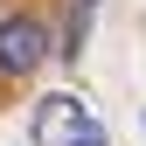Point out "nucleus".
<instances>
[{"label": "nucleus", "mask_w": 146, "mask_h": 146, "mask_svg": "<svg viewBox=\"0 0 146 146\" xmlns=\"http://www.w3.org/2000/svg\"><path fill=\"white\" fill-rule=\"evenodd\" d=\"M35 146H111L98 118H90V104L77 90H49V98H35V118H28Z\"/></svg>", "instance_id": "1"}, {"label": "nucleus", "mask_w": 146, "mask_h": 146, "mask_svg": "<svg viewBox=\"0 0 146 146\" xmlns=\"http://www.w3.org/2000/svg\"><path fill=\"white\" fill-rule=\"evenodd\" d=\"M90 14H98V0H70V28H63V49H56L63 63L84 56V42H90Z\"/></svg>", "instance_id": "3"}, {"label": "nucleus", "mask_w": 146, "mask_h": 146, "mask_svg": "<svg viewBox=\"0 0 146 146\" xmlns=\"http://www.w3.org/2000/svg\"><path fill=\"white\" fill-rule=\"evenodd\" d=\"M49 49H56L49 21H35V14H0V77H35V70L49 63Z\"/></svg>", "instance_id": "2"}]
</instances>
